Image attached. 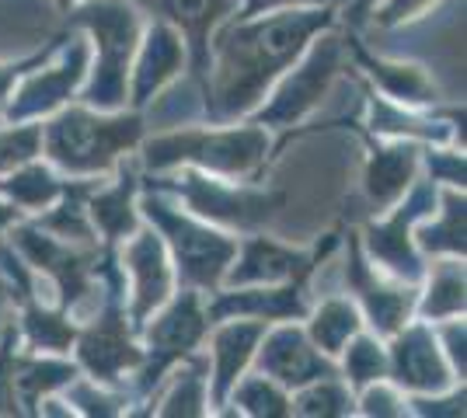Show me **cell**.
<instances>
[{
  "label": "cell",
  "instance_id": "cell-30",
  "mask_svg": "<svg viewBox=\"0 0 467 418\" xmlns=\"http://www.w3.org/2000/svg\"><path fill=\"white\" fill-rule=\"evenodd\" d=\"M227 398H231L234 408H237V412H244V415H265V418L290 415V401H286V394H283V391H279V383L269 380L265 373H262V377H248V380H241V383H234Z\"/></svg>",
  "mask_w": 467,
  "mask_h": 418
},
{
  "label": "cell",
  "instance_id": "cell-35",
  "mask_svg": "<svg viewBox=\"0 0 467 418\" xmlns=\"http://www.w3.org/2000/svg\"><path fill=\"white\" fill-rule=\"evenodd\" d=\"M39 147H42V126H36V122H21L18 129L0 133V175H7V171L21 168V164H28V160L39 154Z\"/></svg>",
  "mask_w": 467,
  "mask_h": 418
},
{
  "label": "cell",
  "instance_id": "cell-39",
  "mask_svg": "<svg viewBox=\"0 0 467 418\" xmlns=\"http://www.w3.org/2000/svg\"><path fill=\"white\" fill-rule=\"evenodd\" d=\"M429 181H447V185H461L464 189V158L453 150H436L429 158Z\"/></svg>",
  "mask_w": 467,
  "mask_h": 418
},
{
  "label": "cell",
  "instance_id": "cell-40",
  "mask_svg": "<svg viewBox=\"0 0 467 418\" xmlns=\"http://www.w3.org/2000/svg\"><path fill=\"white\" fill-rule=\"evenodd\" d=\"M443 356H447L450 370L457 377H464V324H457V318H450V324L443 328V342H440Z\"/></svg>",
  "mask_w": 467,
  "mask_h": 418
},
{
  "label": "cell",
  "instance_id": "cell-45",
  "mask_svg": "<svg viewBox=\"0 0 467 418\" xmlns=\"http://www.w3.org/2000/svg\"><path fill=\"white\" fill-rule=\"evenodd\" d=\"M70 4H74V0H59V7H70Z\"/></svg>",
  "mask_w": 467,
  "mask_h": 418
},
{
  "label": "cell",
  "instance_id": "cell-43",
  "mask_svg": "<svg viewBox=\"0 0 467 418\" xmlns=\"http://www.w3.org/2000/svg\"><path fill=\"white\" fill-rule=\"evenodd\" d=\"M373 4H377V0H359V4H356V15H352V21H359V18H363V15L370 11Z\"/></svg>",
  "mask_w": 467,
  "mask_h": 418
},
{
  "label": "cell",
  "instance_id": "cell-10",
  "mask_svg": "<svg viewBox=\"0 0 467 418\" xmlns=\"http://www.w3.org/2000/svg\"><path fill=\"white\" fill-rule=\"evenodd\" d=\"M262 339L265 342L258 349V370L279 387H304L311 380L335 377L328 356L300 328H275Z\"/></svg>",
  "mask_w": 467,
  "mask_h": 418
},
{
  "label": "cell",
  "instance_id": "cell-41",
  "mask_svg": "<svg viewBox=\"0 0 467 418\" xmlns=\"http://www.w3.org/2000/svg\"><path fill=\"white\" fill-rule=\"evenodd\" d=\"M300 4H331V0H244V18H248V15H262V11L300 7Z\"/></svg>",
  "mask_w": 467,
  "mask_h": 418
},
{
  "label": "cell",
  "instance_id": "cell-5",
  "mask_svg": "<svg viewBox=\"0 0 467 418\" xmlns=\"http://www.w3.org/2000/svg\"><path fill=\"white\" fill-rule=\"evenodd\" d=\"M304 63L296 70H283L273 87V98L258 108V126H296L311 112L317 101L325 98L328 84L342 66V42L335 36L311 42L304 53Z\"/></svg>",
  "mask_w": 467,
  "mask_h": 418
},
{
  "label": "cell",
  "instance_id": "cell-1",
  "mask_svg": "<svg viewBox=\"0 0 467 418\" xmlns=\"http://www.w3.org/2000/svg\"><path fill=\"white\" fill-rule=\"evenodd\" d=\"M331 21L335 18L328 7H283L227 25L216 39L210 91V108L216 119L248 116L252 108H258L269 98V87L279 80V74L300 60L314 36L325 32Z\"/></svg>",
  "mask_w": 467,
  "mask_h": 418
},
{
  "label": "cell",
  "instance_id": "cell-7",
  "mask_svg": "<svg viewBox=\"0 0 467 418\" xmlns=\"http://www.w3.org/2000/svg\"><path fill=\"white\" fill-rule=\"evenodd\" d=\"M88 42L70 39V46H63V60L57 66L46 70H28L21 77V87L15 91V98L7 101V116L18 122H32L36 116H49L53 108H59L80 87V80L88 77Z\"/></svg>",
  "mask_w": 467,
  "mask_h": 418
},
{
  "label": "cell",
  "instance_id": "cell-44",
  "mask_svg": "<svg viewBox=\"0 0 467 418\" xmlns=\"http://www.w3.org/2000/svg\"><path fill=\"white\" fill-rule=\"evenodd\" d=\"M4 303H7V286L0 282V328H4Z\"/></svg>",
  "mask_w": 467,
  "mask_h": 418
},
{
  "label": "cell",
  "instance_id": "cell-24",
  "mask_svg": "<svg viewBox=\"0 0 467 418\" xmlns=\"http://www.w3.org/2000/svg\"><path fill=\"white\" fill-rule=\"evenodd\" d=\"M363 328V318L359 311L352 307L349 300H325L317 311H314V321L307 328V339L325 352V356H338L346 349V342Z\"/></svg>",
  "mask_w": 467,
  "mask_h": 418
},
{
  "label": "cell",
  "instance_id": "cell-28",
  "mask_svg": "<svg viewBox=\"0 0 467 418\" xmlns=\"http://www.w3.org/2000/svg\"><path fill=\"white\" fill-rule=\"evenodd\" d=\"M370 122H373V133H384V137H398V139L419 137V139H432V143H447L450 139L443 122L415 119L409 112H401V105H394L388 98L370 101Z\"/></svg>",
  "mask_w": 467,
  "mask_h": 418
},
{
  "label": "cell",
  "instance_id": "cell-23",
  "mask_svg": "<svg viewBox=\"0 0 467 418\" xmlns=\"http://www.w3.org/2000/svg\"><path fill=\"white\" fill-rule=\"evenodd\" d=\"M15 244L39 265L42 272H49V276L57 279L59 293H63L67 303L84 297V290H88L84 276H88V269H91V265H88V261H91L88 255H78V251L57 244L53 238H39L36 230H18Z\"/></svg>",
  "mask_w": 467,
  "mask_h": 418
},
{
  "label": "cell",
  "instance_id": "cell-17",
  "mask_svg": "<svg viewBox=\"0 0 467 418\" xmlns=\"http://www.w3.org/2000/svg\"><path fill=\"white\" fill-rule=\"evenodd\" d=\"M262 335H265V321H234L213 335V387H210L213 404L227 401L231 387L252 362Z\"/></svg>",
  "mask_w": 467,
  "mask_h": 418
},
{
  "label": "cell",
  "instance_id": "cell-9",
  "mask_svg": "<svg viewBox=\"0 0 467 418\" xmlns=\"http://www.w3.org/2000/svg\"><path fill=\"white\" fill-rule=\"evenodd\" d=\"M388 370L394 373L398 387L415 391V394H440L453 380V370H450L447 356L440 349V339L429 331L426 324H411V328L394 331Z\"/></svg>",
  "mask_w": 467,
  "mask_h": 418
},
{
  "label": "cell",
  "instance_id": "cell-37",
  "mask_svg": "<svg viewBox=\"0 0 467 418\" xmlns=\"http://www.w3.org/2000/svg\"><path fill=\"white\" fill-rule=\"evenodd\" d=\"M363 412L367 415H405V398L394 387L373 380L363 387Z\"/></svg>",
  "mask_w": 467,
  "mask_h": 418
},
{
  "label": "cell",
  "instance_id": "cell-19",
  "mask_svg": "<svg viewBox=\"0 0 467 418\" xmlns=\"http://www.w3.org/2000/svg\"><path fill=\"white\" fill-rule=\"evenodd\" d=\"M359 66L370 74V80L380 87V95L401 108H415V105H432L440 98L436 84L429 80V74L419 63H398V60H377L370 53H363L356 42H349Z\"/></svg>",
  "mask_w": 467,
  "mask_h": 418
},
{
  "label": "cell",
  "instance_id": "cell-42",
  "mask_svg": "<svg viewBox=\"0 0 467 418\" xmlns=\"http://www.w3.org/2000/svg\"><path fill=\"white\" fill-rule=\"evenodd\" d=\"M18 219V206H11V202H0V230L4 227H11Z\"/></svg>",
  "mask_w": 467,
  "mask_h": 418
},
{
  "label": "cell",
  "instance_id": "cell-2",
  "mask_svg": "<svg viewBox=\"0 0 467 418\" xmlns=\"http://www.w3.org/2000/svg\"><path fill=\"white\" fill-rule=\"evenodd\" d=\"M140 139L137 116H98L91 108H67L42 129L53 164L70 175H105Z\"/></svg>",
  "mask_w": 467,
  "mask_h": 418
},
{
  "label": "cell",
  "instance_id": "cell-11",
  "mask_svg": "<svg viewBox=\"0 0 467 418\" xmlns=\"http://www.w3.org/2000/svg\"><path fill=\"white\" fill-rule=\"evenodd\" d=\"M122 265L133 279V318L140 328L171 297V261H168V248H164L161 234L133 230V240L122 251Z\"/></svg>",
  "mask_w": 467,
  "mask_h": 418
},
{
  "label": "cell",
  "instance_id": "cell-31",
  "mask_svg": "<svg viewBox=\"0 0 467 418\" xmlns=\"http://www.w3.org/2000/svg\"><path fill=\"white\" fill-rule=\"evenodd\" d=\"M290 412H296V415H349L352 394L331 377L311 380V383L300 387V394L290 404Z\"/></svg>",
  "mask_w": 467,
  "mask_h": 418
},
{
  "label": "cell",
  "instance_id": "cell-21",
  "mask_svg": "<svg viewBox=\"0 0 467 418\" xmlns=\"http://www.w3.org/2000/svg\"><path fill=\"white\" fill-rule=\"evenodd\" d=\"M182 60H185L182 36H178L171 25L154 21V28L147 32V42H143V49H140L137 77H133V101L143 105V101L154 98L157 91L178 74Z\"/></svg>",
  "mask_w": 467,
  "mask_h": 418
},
{
  "label": "cell",
  "instance_id": "cell-26",
  "mask_svg": "<svg viewBox=\"0 0 467 418\" xmlns=\"http://www.w3.org/2000/svg\"><path fill=\"white\" fill-rule=\"evenodd\" d=\"M419 244L432 255H464V196H443V213L436 223L419 230Z\"/></svg>",
  "mask_w": 467,
  "mask_h": 418
},
{
  "label": "cell",
  "instance_id": "cell-25",
  "mask_svg": "<svg viewBox=\"0 0 467 418\" xmlns=\"http://www.w3.org/2000/svg\"><path fill=\"white\" fill-rule=\"evenodd\" d=\"M422 318L450 321L464 314V265L461 261H436L429 272V290L422 300Z\"/></svg>",
  "mask_w": 467,
  "mask_h": 418
},
{
  "label": "cell",
  "instance_id": "cell-38",
  "mask_svg": "<svg viewBox=\"0 0 467 418\" xmlns=\"http://www.w3.org/2000/svg\"><path fill=\"white\" fill-rule=\"evenodd\" d=\"M57 46H49L46 53H36V56H28V60H18V63H0V108L11 101V91H15V84H18L32 66H42L46 63V56L53 53Z\"/></svg>",
  "mask_w": 467,
  "mask_h": 418
},
{
  "label": "cell",
  "instance_id": "cell-27",
  "mask_svg": "<svg viewBox=\"0 0 467 418\" xmlns=\"http://www.w3.org/2000/svg\"><path fill=\"white\" fill-rule=\"evenodd\" d=\"M133 181H119L116 189H105L91 199V217H95L98 230L109 240H122L126 234L137 230V217H133Z\"/></svg>",
  "mask_w": 467,
  "mask_h": 418
},
{
  "label": "cell",
  "instance_id": "cell-6",
  "mask_svg": "<svg viewBox=\"0 0 467 418\" xmlns=\"http://www.w3.org/2000/svg\"><path fill=\"white\" fill-rule=\"evenodd\" d=\"M147 209H150V219L157 223V230L168 240V248L175 251V261L185 282L213 290L220 276L227 272V265L234 261L237 240L223 238V234H216V230H210V227H202V223H195L189 217H178L164 199H147Z\"/></svg>",
  "mask_w": 467,
  "mask_h": 418
},
{
  "label": "cell",
  "instance_id": "cell-33",
  "mask_svg": "<svg viewBox=\"0 0 467 418\" xmlns=\"http://www.w3.org/2000/svg\"><path fill=\"white\" fill-rule=\"evenodd\" d=\"M349 356H346V380H349L352 387H367L373 380H380L388 373V356H384V349L377 345V339L370 335H352L349 342Z\"/></svg>",
  "mask_w": 467,
  "mask_h": 418
},
{
  "label": "cell",
  "instance_id": "cell-22",
  "mask_svg": "<svg viewBox=\"0 0 467 418\" xmlns=\"http://www.w3.org/2000/svg\"><path fill=\"white\" fill-rule=\"evenodd\" d=\"M415 171H419V150L411 143L398 139L388 147H373L370 160H367V175H363L373 206H390L401 199L415 181Z\"/></svg>",
  "mask_w": 467,
  "mask_h": 418
},
{
  "label": "cell",
  "instance_id": "cell-8",
  "mask_svg": "<svg viewBox=\"0 0 467 418\" xmlns=\"http://www.w3.org/2000/svg\"><path fill=\"white\" fill-rule=\"evenodd\" d=\"M178 192L192 213L216 219V223H231V227H254L273 217L275 206L283 202V196H258L248 189H231L223 181L195 175V171L178 175Z\"/></svg>",
  "mask_w": 467,
  "mask_h": 418
},
{
  "label": "cell",
  "instance_id": "cell-12",
  "mask_svg": "<svg viewBox=\"0 0 467 418\" xmlns=\"http://www.w3.org/2000/svg\"><path fill=\"white\" fill-rule=\"evenodd\" d=\"M432 206H436V192H432V185H422V189L411 192L409 206H398L394 217L384 219V223H373L367 230L373 261H380L398 279H419V255H415V244L409 238V223L419 219Z\"/></svg>",
  "mask_w": 467,
  "mask_h": 418
},
{
  "label": "cell",
  "instance_id": "cell-16",
  "mask_svg": "<svg viewBox=\"0 0 467 418\" xmlns=\"http://www.w3.org/2000/svg\"><path fill=\"white\" fill-rule=\"evenodd\" d=\"M234 255H237V261L231 269V282H241V286H252V282L254 286H275V282L311 272V255H304L296 248H283L269 238L244 240Z\"/></svg>",
  "mask_w": 467,
  "mask_h": 418
},
{
  "label": "cell",
  "instance_id": "cell-32",
  "mask_svg": "<svg viewBox=\"0 0 467 418\" xmlns=\"http://www.w3.org/2000/svg\"><path fill=\"white\" fill-rule=\"evenodd\" d=\"M206 398H210V383H206V373H202V362H189L175 377L161 412L164 415H202Z\"/></svg>",
  "mask_w": 467,
  "mask_h": 418
},
{
  "label": "cell",
  "instance_id": "cell-18",
  "mask_svg": "<svg viewBox=\"0 0 467 418\" xmlns=\"http://www.w3.org/2000/svg\"><path fill=\"white\" fill-rule=\"evenodd\" d=\"M157 11L178 25L192 49L195 74H206L210 66V32L237 7V0H154Z\"/></svg>",
  "mask_w": 467,
  "mask_h": 418
},
{
  "label": "cell",
  "instance_id": "cell-3",
  "mask_svg": "<svg viewBox=\"0 0 467 418\" xmlns=\"http://www.w3.org/2000/svg\"><path fill=\"white\" fill-rule=\"evenodd\" d=\"M269 137L262 126H241V129H189L171 133L147 143V164L164 171L178 164H195L202 171H213L223 178H244L265 164Z\"/></svg>",
  "mask_w": 467,
  "mask_h": 418
},
{
  "label": "cell",
  "instance_id": "cell-34",
  "mask_svg": "<svg viewBox=\"0 0 467 418\" xmlns=\"http://www.w3.org/2000/svg\"><path fill=\"white\" fill-rule=\"evenodd\" d=\"M25 331H28L32 349H53V352H63L74 339V324L70 321L63 314H49L36 303L25 311Z\"/></svg>",
  "mask_w": 467,
  "mask_h": 418
},
{
  "label": "cell",
  "instance_id": "cell-29",
  "mask_svg": "<svg viewBox=\"0 0 467 418\" xmlns=\"http://www.w3.org/2000/svg\"><path fill=\"white\" fill-rule=\"evenodd\" d=\"M0 192L15 202V206H21V209H46L63 189H59V181L53 178L46 168H36V164L28 160V164L15 168L11 178L0 181Z\"/></svg>",
  "mask_w": 467,
  "mask_h": 418
},
{
  "label": "cell",
  "instance_id": "cell-20",
  "mask_svg": "<svg viewBox=\"0 0 467 418\" xmlns=\"http://www.w3.org/2000/svg\"><path fill=\"white\" fill-rule=\"evenodd\" d=\"M300 286H304V276L286 279V286L279 290H241V293H223L210 307L206 318H252V321H275V318H300L307 307H304V297H300Z\"/></svg>",
  "mask_w": 467,
  "mask_h": 418
},
{
  "label": "cell",
  "instance_id": "cell-36",
  "mask_svg": "<svg viewBox=\"0 0 467 418\" xmlns=\"http://www.w3.org/2000/svg\"><path fill=\"white\" fill-rule=\"evenodd\" d=\"M432 4L436 0H380V4H373V18L380 28H398V25L422 18Z\"/></svg>",
  "mask_w": 467,
  "mask_h": 418
},
{
  "label": "cell",
  "instance_id": "cell-15",
  "mask_svg": "<svg viewBox=\"0 0 467 418\" xmlns=\"http://www.w3.org/2000/svg\"><path fill=\"white\" fill-rule=\"evenodd\" d=\"M80 362L95 373V380H105V383H112L126 370H133V366L143 362V352L126 335V321H122L119 311H105L84 331V339H80Z\"/></svg>",
  "mask_w": 467,
  "mask_h": 418
},
{
  "label": "cell",
  "instance_id": "cell-13",
  "mask_svg": "<svg viewBox=\"0 0 467 418\" xmlns=\"http://www.w3.org/2000/svg\"><path fill=\"white\" fill-rule=\"evenodd\" d=\"M206 331V314L199 307V297L195 293H182L178 300H171L164 307V314L154 321L150 335H147V345H150V362L143 370V380L150 383L157 380V373L164 366H171L175 359H182L195 342L202 339Z\"/></svg>",
  "mask_w": 467,
  "mask_h": 418
},
{
  "label": "cell",
  "instance_id": "cell-4",
  "mask_svg": "<svg viewBox=\"0 0 467 418\" xmlns=\"http://www.w3.org/2000/svg\"><path fill=\"white\" fill-rule=\"evenodd\" d=\"M74 21L91 32L98 60L88 84V105L112 112L126 105V74L140 42V18L126 0H91L74 11Z\"/></svg>",
  "mask_w": 467,
  "mask_h": 418
},
{
  "label": "cell",
  "instance_id": "cell-14",
  "mask_svg": "<svg viewBox=\"0 0 467 418\" xmlns=\"http://www.w3.org/2000/svg\"><path fill=\"white\" fill-rule=\"evenodd\" d=\"M349 286H352V293L359 297L367 318L373 321V328H377L380 335H394L398 328H405V321H409V314H411V303H415L411 290L390 286V282L373 276V269L367 265V259H363V251H359L356 240L349 244Z\"/></svg>",
  "mask_w": 467,
  "mask_h": 418
}]
</instances>
